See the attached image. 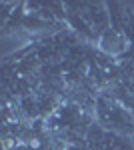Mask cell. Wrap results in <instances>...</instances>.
<instances>
[{"label": "cell", "instance_id": "6da1fadb", "mask_svg": "<svg viewBox=\"0 0 134 150\" xmlns=\"http://www.w3.org/2000/svg\"><path fill=\"white\" fill-rule=\"evenodd\" d=\"M96 50L100 54H104V56L112 58V60H122L132 50V40L128 38V34L124 30L110 26L108 30H104L100 34L98 44H96Z\"/></svg>", "mask_w": 134, "mask_h": 150}]
</instances>
